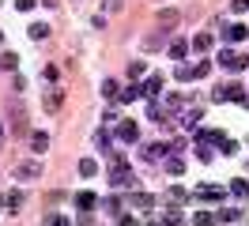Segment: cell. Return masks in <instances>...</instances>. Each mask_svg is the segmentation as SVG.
Instances as JSON below:
<instances>
[{"label": "cell", "instance_id": "6", "mask_svg": "<svg viewBox=\"0 0 249 226\" xmlns=\"http://www.w3.org/2000/svg\"><path fill=\"white\" fill-rule=\"evenodd\" d=\"M42 174V162H23V166H16V177L19 181H31V177H38Z\"/></svg>", "mask_w": 249, "mask_h": 226}, {"label": "cell", "instance_id": "8", "mask_svg": "<svg viewBox=\"0 0 249 226\" xmlns=\"http://www.w3.org/2000/svg\"><path fill=\"white\" fill-rule=\"evenodd\" d=\"M159 90H162V79H159V75H151V79L140 87V98H155Z\"/></svg>", "mask_w": 249, "mask_h": 226}, {"label": "cell", "instance_id": "36", "mask_svg": "<svg viewBox=\"0 0 249 226\" xmlns=\"http://www.w3.org/2000/svg\"><path fill=\"white\" fill-rule=\"evenodd\" d=\"M102 8H106V12H117V8H121V0H102Z\"/></svg>", "mask_w": 249, "mask_h": 226}, {"label": "cell", "instance_id": "26", "mask_svg": "<svg viewBox=\"0 0 249 226\" xmlns=\"http://www.w3.org/2000/svg\"><path fill=\"white\" fill-rule=\"evenodd\" d=\"M136 98H140V87H128L121 98H117V102H136Z\"/></svg>", "mask_w": 249, "mask_h": 226}, {"label": "cell", "instance_id": "16", "mask_svg": "<svg viewBox=\"0 0 249 226\" xmlns=\"http://www.w3.org/2000/svg\"><path fill=\"white\" fill-rule=\"evenodd\" d=\"M185 53H189L185 42H170V57H174V60H185Z\"/></svg>", "mask_w": 249, "mask_h": 226}, {"label": "cell", "instance_id": "37", "mask_svg": "<svg viewBox=\"0 0 249 226\" xmlns=\"http://www.w3.org/2000/svg\"><path fill=\"white\" fill-rule=\"evenodd\" d=\"M0 45H4V30H0Z\"/></svg>", "mask_w": 249, "mask_h": 226}, {"label": "cell", "instance_id": "30", "mask_svg": "<svg viewBox=\"0 0 249 226\" xmlns=\"http://www.w3.org/2000/svg\"><path fill=\"white\" fill-rule=\"evenodd\" d=\"M140 75H143V64H140V60H136V64H128V79H140Z\"/></svg>", "mask_w": 249, "mask_h": 226}, {"label": "cell", "instance_id": "33", "mask_svg": "<svg viewBox=\"0 0 249 226\" xmlns=\"http://www.w3.org/2000/svg\"><path fill=\"white\" fill-rule=\"evenodd\" d=\"M94 147H109V136L106 132H94Z\"/></svg>", "mask_w": 249, "mask_h": 226}, {"label": "cell", "instance_id": "25", "mask_svg": "<svg viewBox=\"0 0 249 226\" xmlns=\"http://www.w3.org/2000/svg\"><path fill=\"white\" fill-rule=\"evenodd\" d=\"M143 155H147V158H159V155H166V147H162V143H151V147H143Z\"/></svg>", "mask_w": 249, "mask_h": 226}, {"label": "cell", "instance_id": "23", "mask_svg": "<svg viewBox=\"0 0 249 226\" xmlns=\"http://www.w3.org/2000/svg\"><path fill=\"white\" fill-rule=\"evenodd\" d=\"M16 64H19V57H16V53H4V57H0V68H8V72H12Z\"/></svg>", "mask_w": 249, "mask_h": 226}, {"label": "cell", "instance_id": "11", "mask_svg": "<svg viewBox=\"0 0 249 226\" xmlns=\"http://www.w3.org/2000/svg\"><path fill=\"white\" fill-rule=\"evenodd\" d=\"M231 192L238 196V200H246V196H249V181H246V177H234V181H231Z\"/></svg>", "mask_w": 249, "mask_h": 226}, {"label": "cell", "instance_id": "24", "mask_svg": "<svg viewBox=\"0 0 249 226\" xmlns=\"http://www.w3.org/2000/svg\"><path fill=\"white\" fill-rule=\"evenodd\" d=\"M219 219H223V223H234V219H242V215H238V208H223Z\"/></svg>", "mask_w": 249, "mask_h": 226}, {"label": "cell", "instance_id": "4", "mask_svg": "<svg viewBox=\"0 0 249 226\" xmlns=\"http://www.w3.org/2000/svg\"><path fill=\"white\" fill-rule=\"evenodd\" d=\"M117 136H121L124 143H136V139H140V124H136V121H121V124H117Z\"/></svg>", "mask_w": 249, "mask_h": 226}, {"label": "cell", "instance_id": "5", "mask_svg": "<svg viewBox=\"0 0 249 226\" xmlns=\"http://www.w3.org/2000/svg\"><path fill=\"white\" fill-rule=\"evenodd\" d=\"M196 196H200V200H208V204H219L227 192H223V185H200V192H196Z\"/></svg>", "mask_w": 249, "mask_h": 226}, {"label": "cell", "instance_id": "15", "mask_svg": "<svg viewBox=\"0 0 249 226\" xmlns=\"http://www.w3.org/2000/svg\"><path fill=\"white\" fill-rule=\"evenodd\" d=\"M46 34H49V23H31V38L34 42H42Z\"/></svg>", "mask_w": 249, "mask_h": 226}, {"label": "cell", "instance_id": "34", "mask_svg": "<svg viewBox=\"0 0 249 226\" xmlns=\"http://www.w3.org/2000/svg\"><path fill=\"white\" fill-rule=\"evenodd\" d=\"M117 226H140V223H136L132 215H117Z\"/></svg>", "mask_w": 249, "mask_h": 226}, {"label": "cell", "instance_id": "14", "mask_svg": "<svg viewBox=\"0 0 249 226\" xmlns=\"http://www.w3.org/2000/svg\"><path fill=\"white\" fill-rule=\"evenodd\" d=\"M227 38H231V42H242V38H249V30L242 27V23H234V27L227 30Z\"/></svg>", "mask_w": 249, "mask_h": 226}, {"label": "cell", "instance_id": "19", "mask_svg": "<svg viewBox=\"0 0 249 226\" xmlns=\"http://www.w3.org/2000/svg\"><path fill=\"white\" fill-rule=\"evenodd\" d=\"M215 223V215H208V211H196V215H193V226H212Z\"/></svg>", "mask_w": 249, "mask_h": 226}, {"label": "cell", "instance_id": "1", "mask_svg": "<svg viewBox=\"0 0 249 226\" xmlns=\"http://www.w3.org/2000/svg\"><path fill=\"white\" fill-rule=\"evenodd\" d=\"M208 72H212V60H204V57L196 60V64H178V68H174V75L185 79V83H189V79H204Z\"/></svg>", "mask_w": 249, "mask_h": 226}, {"label": "cell", "instance_id": "12", "mask_svg": "<svg viewBox=\"0 0 249 226\" xmlns=\"http://www.w3.org/2000/svg\"><path fill=\"white\" fill-rule=\"evenodd\" d=\"M31 147L38 151V155H42V151L49 147V136H46V132H34V136H31Z\"/></svg>", "mask_w": 249, "mask_h": 226}, {"label": "cell", "instance_id": "3", "mask_svg": "<svg viewBox=\"0 0 249 226\" xmlns=\"http://www.w3.org/2000/svg\"><path fill=\"white\" fill-rule=\"evenodd\" d=\"M136 181V174L128 170V166H113L109 170V189H124V185H132Z\"/></svg>", "mask_w": 249, "mask_h": 226}, {"label": "cell", "instance_id": "7", "mask_svg": "<svg viewBox=\"0 0 249 226\" xmlns=\"http://www.w3.org/2000/svg\"><path fill=\"white\" fill-rule=\"evenodd\" d=\"M204 121V109L200 105H189L185 113H181V124H185V128H193V124H200Z\"/></svg>", "mask_w": 249, "mask_h": 226}, {"label": "cell", "instance_id": "22", "mask_svg": "<svg viewBox=\"0 0 249 226\" xmlns=\"http://www.w3.org/2000/svg\"><path fill=\"white\" fill-rule=\"evenodd\" d=\"M117 79H106V83H102V94H106V98H117Z\"/></svg>", "mask_w": 249, "mask_h": 226}, {"label": "cell", "instance_id": "13", "mask_svg": "<svg viewBox=\"0 0 249 226\" xmlns=\"http://www.w3.org/2000/svg\"><path fill=\"white\" fill-rule=\"evenodd\" d=\"M76 204H79V211H91L98 200H94V192H79V196H76Z\"/></svg>", "mask_w": 249, "mask_h": 226}, {"label": "cell", "instance_id": "29", "mask_svg": "<svg viewBox=\"0 0 249 226\" xmlns=\"http://www.w3.org/2000/svg\"><path fill=\"white\" fill-rule=\"evenodd\" d=\"M170 174H174V177H181V174H185V162H181V158H170Z\"/></svg>", "mask_w": 249, "mask_h": 226}, {"label": "cell", "instance_id": "38", "mask_svg": "<svg viewBox=\"0 0 249 226\" xmlns=\"http://www.w3.org/2000/svg\"><path fill=\"white\" fill-rule=\"evenodd\" d=\"M0 143H4V132H0Z\"/></svg>", "mask_w": 249, "mask_h": 226}, {"label": "cell", "instance_id": "32", "mask_svg": "<svg viewBox=\"0 0 249 226\" xmlns=\"http://www.w3.org/2000/svg\"><path fill=\"white\" fill-rule=\"evenodd\" d=\"M46 226H68V219H64V215H49Z\"/></svg>", "mask_w": 249, "mask_h": 226}, {"label": "cell", "instance_id": "21", "mask_svg": "<svg viewBox=\"0 0 249 226\" xmlns=\"http://www.w3.org/2000/svg\"><path fill=\"white\" fill-rule=\"evenodd\" d=\"M162 226H181V211H166V215H162Z\"/></svg>", "mask_w": 249, "mask_h": 226}, {"label": "cell", "instance_id": "18", "mask_svg": "<svg viewBox=\"0 0 249 226\" xmlns=\"http://www.w3.org/2000/svg\"><path fill=\"white\" fill-rule=\"evenodd\" d=\"M79 174H83V177H94V174H98V166H94L91 158H79Z\"/></svg>", "mask_w": 249, "mask_h": 226}, {"label": "cell", "instance_id": "9", "mask_svg": "<svg viewBox=\"0 0 249 226\" xmlns=\"http://www.w3.org/2000/svg\"><path fill=\"white\" fill-rule=\"evenodd\" d=\"M200 139H204V143H219V147L227 143V136L219 132V128H200Z\"/></svg>", "mask_w": 249, "mask_h": 226}, {"label": "cell", "instance_id": "31", "mask_svg": "<svg viewBox=\"0 0 249 226\" xmlns=\"http://www.w3.org/2000/svg\"><path fill=\"white\" fill-rule=\"evenodd\" d=\"M19 204H23V196H19V192L8 196V211H19Z\"/></svg>", "mask_w": 249, "mask_h": 226}, {"label": "cell", "instance_id": "2", "mask_svg": "<svg viewBox=\"0 0 249 226\" xmlns=\"http://www.w3.org/2000/svg\"><path fill=\"white\" fill-rule=\"evenodd\" d=\"M249 64V57L246 53H238V49H223V53H219V68H227V72H242V68H246Z\"/></svg>", "mask_w": 249, "mask_h": 226}, {"label": "cell", "instance_id": "10", "mask_svg": "<svg viewBox=\"0 0 249 226\" xmlns=\"http://www.w3.org/2000/svg\"><path fill=\"white\" fill-rule=\"evenodd\" d=\"M208 49H212V34H196V38H193V53H208Z\"/></svg>", "mask_w": 249, "mask_h": 226}, {"label": "cell", "instance_id": "35", "mask_svg": "<svg viewBox=\"0 0 249 226\" xmlns=\"http://www.w3.org/2000/svg\"><path fill=\"white\" fill-rule=\"evenodd\" d=\"M34 4H38V0H16V8H19V12H31Z\"/></svg>", "mask_w": 249, "mask_h": 226}, {"label": "cell", "instance_id": "28", "mask_svg": "<svg viewBox=\"0 0 249 226\" xmlns=\"http://www.w3.org/2000/svg\"><path fill=\"white\" fill-rule=\"evenodd\" d=\"M106 211H109V215H121V200H117V196H109V200H106Z\"/></svg>", "mask_w": 249, "mask_h": 226}, {"label": "cell", "instance_id": "20", "mask_svg": "<svg viewBox=\"0 0 249 226\" xmlns=\"http://www.w3.org/2000/svg\"><path fill=\"white\" fill-rule=\"evenodd\" d=\"M196 158H200V162H212V147L200 143V139H196Z\"/></svg>", "mask_w": 249, "mask_h": 226}, {"label": "cell", "instance_id": "27", "mask_svg": "<svg viewBox=\"0 0 249 226\" xmlns=\"http://www.w3.org/2000/svg\"><path fill=\"white\" fill-rule=\"evenodd\" d=\"M132 200H136V208H151V204H155V200H151V196H147V192H136V196H132Z\"/></svg>", "mask_w": 249, "mask_h": 226}, {"label": "cell", "instance_id": "17", "mask_svg": "<svg viewBox=\"0 0 249 226\" xmlns=\"http://www.w3.org/2000/svg\"><path fill=\"white\" fill-rule=\"evenodd\" d=\"M61 98H64L61 90H53V94L46 98V109H49V113H57V109H61Z\"/></svg>", "mask_w": 249, "mask_h": 226}]
</instances>
